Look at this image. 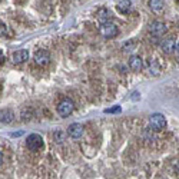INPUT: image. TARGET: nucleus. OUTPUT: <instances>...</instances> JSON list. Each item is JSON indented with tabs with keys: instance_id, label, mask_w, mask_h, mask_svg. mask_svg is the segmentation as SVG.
Returning <instances> with one entry per match:
<instances>
[{
	"instance_id": "423d86ee",
	"label": "nucleus",
	"mask_w": 179,
	"mask_h": 179,
	"mask_svg": "<svg viewBox=\"0 0 179 179\" xmlns=\"http://www.w3.org/2000/svg\"><path fill=\"white\" fill-rule=\"evenodd\" d=\"M149 32L155 36H162L166 32V25L162 23V22H153V23H151V26H149Z\"/></svg>"
},
{
	"instance_id": "20e7f679",
	"label": "nucleus",
	"mask_w": 179,
	"mask_h": 179,
	"mask_svg": "<svg viewBox=\"0 0 179 179\" xmlns=\"http://www.w3.org/2000/svg\"><path fill=\"white\" fill-rule=\"evenodd\" d=\"M27 148L30 149V151H39L40 148L43 146V139L40 135L37 133H32L27 136Z\"/></svg>"
},
{
	"instance_id": "f3484780",
	"label": "nucleus",
	"mask_w": 179,
	"mask_h": 179,
	"mask_svg": "<svg viewBox=\"0 0 179 179\" xmlns=\"http://www.w3.org/2000/svg\"><path fill=\"white\" fill-rule=\"evenodd\" d=\"M116 112H120V106H113L110 109H105V113H116Z\"/></svg>"
},
{
	"instance_id": "6ab92c4d",
	"label": "nucleus",
	"mask_w": 179,
	"mask_h": 179,
	"mask_svg": "<svg viewBox=\"0 0 179 179\" xmlns=\"http://www.w3.org/2000/svg\"><path fill=\"white\" fill-rule=\"evenodd\" d=\"M3 59H4V57H3V53H2V50H0V62H2Z\"/></svg>"
},
{
	"instance_id": "4468645a",
	"label": "nucleus",
	"mask_w": 179,
	"mask_h": 179,
	"mask_svg": "<svg viewBox=\"0 0 179 179\" xmlns=\"http://www.w3.org/2000/svg\"><path fill=\"white\" fill-rule=\"evenodd\" d=\"M161 69H159L158 63L155 62V60H151V63H149V73L151 75H155V76H158Z\"/></svg>"
},
{
	"instance_id": "9b49d317",
	"label": "nucleus",
	"mask_w": 179,
	"mask_h": 179,
	"mask_svg": "<svg viewBox=\"0 0 179 179\" xmlns=\"http://www.w3.org/2000/svg\"><path fill=\"white\" fill-rule=\"evenodd\" d=\"M13 112L9 110V109H4V110H0V122L2 123H10L13 122Z\"/></svg>"
},
{
	"instance_id": "f257e3e1",
	"label": "nucleus",
	"mask_w": 179,
	"mask_h": 179,
	"mask_svg": "<svg viewBox=\"0 0 179 179\" xmlns=\"http://www.w3.org/2000/svg\"><path fill=\"white\" fill-rule=\"evenodd\" d=\"M165 125H166L165 116L161 115V113H153V115L149 118V126H151V129L161 130L165 128Z\"/></svg>"
},
{
	"instance_id": "6e6552de",
	"label": "nucleus",
	"mask_w": 179,
	"mask_h": 179,
	"mask_svg": "<svg viewBox=\"0 0 179 179\" xmlns=\"http://www.w3.org/2000/svg\"><path fill=\"white\" fill-rule=\"evenodd\" d=\"M49 62H50V56L47 55V52L40 50V52H37L35 55V63L39 65V66H46Z\"/></svg>"
},
{
	"instance_id": "f03ea898",
	"label": "nucleus",
	"mask_w": 179,
	"mask_h": 179,
	"mask_svg": "<svg viewBox=\"0 0 179 179\" xmlns=\"http://www.w3.org/2000/svg\"><path fill=\"white\" fill-rule=\"evenodd\" d=\"M100 33H102V36L106 39L115 37V36L118 35V26H116L113 22L102 23V25H100Z\"/></svg>"
},
{
	"instance_id": "39448f33",
	"label": "nucleus",
	"mask_w": 179,
	"mask_h": 179,
	"mask_svg": "<svg viewBox=\"0 0 179 179\" xmlns=\"http://www.w3.org/2000/svg\"><path fill=\"white\" fill-rule=\"evenodd\" d=\"M161 49L165 53H172L175 49H176V52H178V40H175V39H172V37L165 39V40L161 43Z\"/></svg>"
},
{
	"instance_id": "a211bd4d",
	"label": "nucleus",
	"mask_w": 179,
	"mask_h": 179,
	"mask_svg": "<svg viewBox=\"0 0 179 179\" xmlns=\"http://www.w3.org/2000/svg\"><path fill=\"white\" fill-rule=\"evenodd\" d=\"M2 162H3V155H2V152H0V165H2Z\"/></svg>"
},
{
	"instance_id": "2eb2a0df",
	"label": "nucleus",
	"mask_w": 179,
	"mask_h": 179,
	"mask_svg": "<svg viewBox=\"0 0 179 179\" xmlns=\"http://www.w3.org/2000/svg\"><path fill=\"white\" fill-rule=\"evenodd\" d=\"M149 6L153 10H161L162 7H163V2L162 0H152V2H149Z\"/></svg>"
},
{
	"instance_id": "0eeeda50",
	"label": "nucleus",
	"mask_w": 179,
	"mask_h": 179,
	"mask_svg": "<svg viewBox=\"0 0 179 179\" xmlns=\"http://www.w3.org/2000/svg\"><path fill=\"white\" fill-rule=\"evenodd\" d=\"M67 133L69 136H72L73 139H77V138H80L82 133H83V126H82L80 123H72L69 129H67Z\"/></svg>"
},
{
	"instance_id": "ddd939ff",
	"label": "nucleus",
	"mask_w": 179,
	"mask_h": 179,
	"mask_svg": "<svg viewBox=\"0 0 179 179\" xmlns=\"http://www.w3.org/2000/svg\"><path fill=\"white\" fill-rule=\"evenodd\" d=\"M130 6H132V2H129V0H123V2L118 3V9H119V12H122V13H126L130 9Z\"/></svg>"
},
{
	"instance_id": "1a4fd4ad",
	"label": "nucleus",
	"mask_w": 179,
	"mask_h": 179,
	"mask_svg": "<svg viewBox=\"0 0 179 179\" xmlns=\"http://www.w3.org/2000/svg\"><path fill=\"white\" fill-rule=\"evenodd\" d=\"M27 59H29V52L25 49L17 50V52H14L13 55H12V60H13L14 63H23V62Z\"/></svg>"
},
{
	"instance_id": "dca6fc26",
	"label": "nucleus",
	"mask_w": 179,
	"mask_h": 179,
	"mask_svg": "<svg viewBox=\"0 0 179 179\" xmlns=\"http://www.w3.org/2000/svg\"><path fill=\"white\" fill-rule=\"evenodd\" d=\"M65 132H62V130H56L55 132V141L57 142V143H60V142H63L65 141Z\"/></svg>"
},
{
	"instance_id": "f8f14e48",
	"label": "nucleus",
	"mask_w": 179,
	"mask_h": 179,
	"mask_svg": "<svg viewBox=\"0 0 179 179\" xmlns=\"http://www.w3.org/2000/svg\"><path fill=\"white\" fill-rule=\"evenodd\" d=\"M98 19H99L100 23L109 22V19H110V12H109L108 9H100V10H99V14H98Z\"/></svg>"
},
{
	"instance_id": "7ed1b4c3",
	"label": "nucleus",
	"mask_w": 179,
	"mask_h": 179,
	"mask_svg": "<svg viewBox=\"0 0 179 179\" xmlns=\"http://www.w3.org/2000/svg\"><path fill=\"white\" fill-rule=\"evenodd\" d=\"M73 108H75V105L70 99H63V100L57 105V113H59L62 118H66V116H69L73 112Z\"/></svg>"
},
{
	"instance_id": "9d476101",
	"label": "nucleus",
	"mask_w": 179,
	"mask_h": 179,
	"mask_svg": "<svg viewBox=\"0 0 179 179\" xmlns=\"http://www.w3.org/2000/svg\"><path fill=\"white\" fill-rule=\"evenodd\" d=\"M129 67L133 72L142 70V67H143V60H142L139 56H130V59H129Z\"/></svg>"
}]
</instances>
